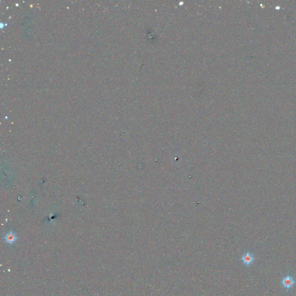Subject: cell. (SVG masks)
<instances>
[{
    "mask_svg": "<svg viewBox=\"0 0 296 296\" xmlns=\"http://www.w3.org/2000/svg\"><path fill=\"white\" fill-rule=\"evenodd\" d=\"M255 260H256V257L255 256V255L253 254L252 253L249 251L247 252L244 253L241 258V260L242 261V264L246 267L252 266L254 261H255Z\"/></svg>",
    "mask_w": 296,
    "mask_h": 296,
    "instance_id": "cell-2",
    "label": "cell"
},
{
    "mask_svg": "<svg viewBox=\"0 0 296 296\" xmlns=\"http://www.w3.org/2000/svg\"><path fill=\"white\" fill-rule=\"evenodd\" d=\"M281 284L286 292H289L296 285V279L291 275H286L281 280Z\"/></svg>",
    "mask_w": 296,
    "mask_h": 296,
    "instance_id": "cell-1",
    "label": "cell"
},
{
    "mask_svg": "<svg viewBox=\"0 0 296 296\" xmlns=\"http://www.w3.org/2000/svg\"><path fill=\"white\" fill-rule=\"evenodd\" d=\"M17 239H18L17 235H16V234L15 233L12 232V231L9 232L5 236V241L7 244H10V245H12L13 243H15Z\"/></svg>",
    "mask_w": 296,
    "mask_h": 296,
    "instance_id": "cell-3",
    "label": "cell"
}]
</instances>
